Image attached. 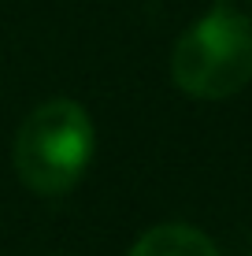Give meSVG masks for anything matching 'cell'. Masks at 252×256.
Instances as JSON below:
<instances>
[{
	"mask_svg": "<svg viewBox=\"0 0 252 256\" xmlns=\"http://www.w3.org/2000/svg\"><path fill=\"white\" fill-rule=\"evenodd\" d=\"M171 78L197 100H227L252 82V22L230 0L212 8L175 41Z\"/></svg>",
	"mask_w": 252,
	"mask_h": 256,
	"instance_id": "6da1fadb",
	"label": "cell"
},
{
	"mask_svg": "<svg viewBox=\"0 0 252 256\" xmlns=\"http://www.w3.org/2000/svg\"><path fill=\"white\" fill-rule=\"evenodd\" d=\"M93 122L74 100H45L30 112L11 145L15 174L37 197H63L85 178L93 160Z\"/></svg>",
	"mask_w": 252,
	"mask_h": 256,
	"instance_id": "7a4b0ae2",
	"label": "cell"
},
{
	"mask_svg": "<svg viewBox=\"0 0 252 256\" xmlns=\"http://www.w3.org/2000/svg\"><path fill=\"white\" fill-rule=\"evenodd\" d=\"M130 256H219L212 238L186 223H163L137 238Z\"/></svg>",
	"mask_w": 252,
	"mask_h": 256,
	"instance_id": "3957f363",
	"label": "cell"
}]
</instances>
